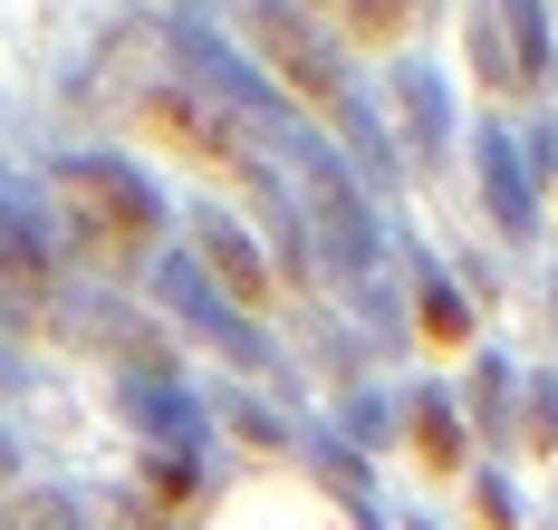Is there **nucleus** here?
Here are the masks:
<instances>
[{
	"label": "nucleus",
	"mask_w": 558,
	"mask_h": 530,
	"mask_svg": "<svg viewBox=\"0 0 558 530\" xmlns=\"http://www.w3.org/2000/svg\"><path fill=\"white\" fill-rule=\"evenodd\" d=\"M145 135H165L183 165H203V174H222V183H241V193L279 203V193H270V174H260V155L241 145V125H231V117H213L203 97H183V87H173V97H145Z\"/></svg>",
	"instance_id": "nucleus-2"
},
{
	"label": "nucleus",
	"mask_w": 558,
	"mask_h": 530,
	"mask_svg": "<svg viewBox=\"0 0 558 530\" xmlns=\"http://www.w3.org/2000/svg\"><path fill=\"white\" fill-rule=\"evenodd\" d=\"M424 338H434V348H452V338H462V309H452L444 280H424Z\"/></svg>",
	"instance_id": "nucleus-8"
},
{
	"label": "nucleus",
	"mask_w": 558,
	"mask_h": 530,
	"mask_svg": "<svg viewBox=\"0 0 558 530\" xmlns=\"http://www.w3.org/2000/svg\"><path fill=\"white\" fill-rule=\"evenodd\" d=\"M251 39H260V59H270L279 77H289V87L318 107V117H337L347 135H356V97H347V68L318 49V29H308L289 0H251Z\"/></svg>",
	"instance_id": "nucleus-3"
},
{
	"label": "nucleus",
	"mask_w": 558,
	"mask_h": 530,
	"mask_svg": "<svg viewBox=\"0 0 558 530\" xmlns=\"http://www.w3.org/2000/svg\"><path fill=\"white\" fill-rule=\"evenodd\" d=\"M58 193H68L77 241H87L97 261H145V251H155V232H165L155 193L125 174L116 155H77V165H58Z\"/></svg>",
	"instance_id": "nucleus-1"
},
{
	"label": "nucleus",
	"mask_w": 558,
	"mask_h": 530,
	"mask_svg": "<svg viewBox=\"0 0 558 530\" xmlns=\"http://www.w3.org/2000/svg\"><path fill=\"white\" fill-rule=\"evenodd\" d=\"M482 174H492V203H501V232H530V193H520V165H510L501 135H482Z\"/></svg>",
	"instance_id": "nucleus-7"
},
{
	"label": "nucleus",
	"mask_w": 558,
	"mask_h": 530,
	"mask_svg": "<svg viewBox=\"0 0 558 530\" xmlns=\"http://www.w3.org/2000/svg\"><path fill=\"white\" fill-rule=\"evenodd\" d=\"M193 251H203V261L231 280V299H241V309H260V299H270V270H260V251L231 232L222 213H193Z\"/></svg>",
	"instance_id": "nucleus-4"
},
{
	"label": "nucleus",
	"mask_w": 558,
	"mask_h": 530,
	"mask_svg": "<svg viewBox=\"0 0 558 530\" xmlns=\"http://www.w3.org/2000/svg\"><path fill=\"white\" fill-rule=\"evenodd\" d=\"M0 290L49 299V251H39V232H29V222H10V213H0Z\"/></svg>",
	"instance_id": "nucleus-5"
},
{
	"label": "nucleus",
	"mask_w": 558,
	"mask_h": 530,
	"mask_svg": "<svg viewBox=\"0 0 558 530\" xmlns=\"http://www.w3.org/2000/svg\"><path fill=\"white\" fill-rule=\"evenodd\" d=\"M414 444H424V463H434V472H462V424H452L444 396H414Z\"/></svg>",
	"instance_id": "nucleus-6"
},
{
	"label": "nucleus",
	"mask_w": 558,
	"mask_h": 530,
	"mask_svg": "<svg viewBox=\"0 0 558 530\" xmlns=\"http://www.w3.org/2000/svg\"><path fill=\"white\" fill-rule=\"evenodd\" d=\"M155 502H193V463H155Z\"/></svg>",
	"instance_id": "nucleus-9"
}]
</instances>
